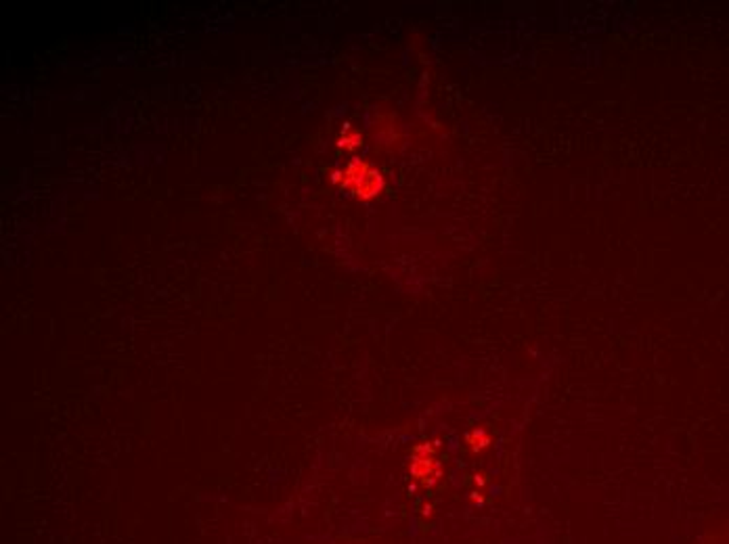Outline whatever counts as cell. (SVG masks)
<instances>
[{"mask_svg": "<svg viewBox=\"0 0 729 544\" xmlns=\"http://www.w3.org/2000/svg\"><path fill=\"white\" fill-rule=\"evenodd\" d=\"M335 176H342V186L352 191V195L356 197H363V199H369V197H375L382 186H384V180L380 176V172L369 165L367 161L363 159H352L344 174H335Z\"/></svg>", "mask_w": 729, "mask_h": 544, "instance_id": "obj_1", "label": "cell"}]
</instances>
